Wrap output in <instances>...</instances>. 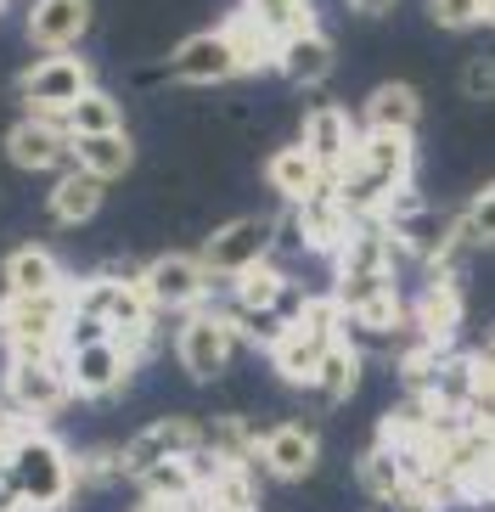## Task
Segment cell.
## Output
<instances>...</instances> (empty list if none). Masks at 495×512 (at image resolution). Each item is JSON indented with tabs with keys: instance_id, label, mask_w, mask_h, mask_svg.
<instances>
[{
	"instance_id": "cell-24",
	"label": "cell",
	"mask_w": 495,
	"mask_h": 512,
	"mask_svg": "<svg viewBox=\"0 0 495 512\" xmlns=\"http://www.w3.org/2000/svg\"><path fill=\"white\" fill-rule=\"evenodd\" d=\"M203 434H209L203 451H209L220 467H259L265 428H259L254 417H214V422H203Z\"/></svg>"
},
{
	"instance_id": "cell-14",
	"label": "cell",
	"mask_w": 495,
	"mask_h": 512,
	"mask_svg": "<svg viewBox=\"0 0 495 512\" xmlns=\"http://www.w3.org/2000/svg\"><path fill=\"white\" fill-rule=\"evenodd\" d=\"M360 136H366V130H360L355 119H349L344 107H332V102H321L310 113V119H304V136H299V147L310 152L315 164L327 169L332 175V186H338V175H344L349 164H355V152H360Z\"/></svg>"
},
{
	"instance_id": "cell-12",
	"label": "cell",
	"mask_w": 495,
	"mask_h": 512,
	"mask_svg": "<svg viewBox=\"0 0 495 512\" xmlns=\"http://www.w3.org/2000/svg\"><path fill=\"white\" fill-rule=\"evenodd\" d=\"M68 355V377H74V394L79 400H113V394L130 383L135 361L119 338H96V344H79V349H62Z\"/></svg>"
},
{
	"instance_id": "cell-16",
	"label": "cell",
	"mask_w": 495,
	"mask_h": 512,
	"mask_svg": "<svg viewBox=\"0 0 495 512\" xmlns=\"http://www.w3.org/2000/svg\"><path fill=\"white\" fill-rule=\"evenodd\" d=\"M90 17H96L90 0H34L29 6V46L40 57L79 51V40L90 34Z\"/></svg>"
},
{
	"instance_id": "cell-28",
	"label": "cell",
	"mask_w": 495,
	"mask_h": 512,
	"mask_svg": "<svg viewBox=\"0 0 495 512\" xmlns=\"http://www.w3.org/2000/svg\"><path fill=\"white\" fill-rule=\"evenodd\" d=\"M355 389H360V344H355V338H338V344L327 349V361H321L315 394H321L327 406H344Z\"/></svg>"
},
{
	"instance_id": "cell-20",
	"label": "cell",
	"mask_w": 495,
	"mask_h": 512,
	"mask_svg": "<svg viewBox=\"0 0 495 512\" xmlns=\"http://www.w3.org/2000/svg\"><path fill=\"white\" fill-rule=\"evenodd\" d=\"M338 68V46H332L327 29H304L293 34V40H282V51H276V74L287 79V85H321V79Z\"/></svg>"
},
{
	"instance_id": "cell-27",
	"label": "cell",
	"mask_w": 495,
	"mask_h": 512,
	"mask_svg": "<svg viewBox=\"0 0 495 512\" xmlns=\"http://www.w3.org/2000/svg\"><path fill=\"white\" fill-rule=\"evenodd\" d=\"M225 34H231V46H237V57H242V74H259V68H276V51H282V40L259 23L248 6H237V12L220 23Z\"/></svg>"
},
{
	"instance_id": "cell-21",
	"label": "cell",
	"mask_w": 495,
	"mask_h": 512,
	"mask_svg": "<svg viewBox=\"0 0 495 512\" xmlns=\"http://www.w3.org/2000/svg\"><path fill=\"white\" fill-rule=\"evenodd\" d=\"M422 119V96L417 85H405V79H389V85H377L360 107V130H383V136H411Z\"/></svg>"
},
{
	"instance_id": "cell-5",
	"label": "cell",
	"mask_w": 495,
	"mask_h": 512,
	"mask_svg": "<svg viewBox=\"0 0 495 512\" xmlns=\"http://www.w3.org/2000/svg\"><path fill=\"white\" fill-rule=\"evenodd\" d=\"M237 349H242V327L231 321V310H192V316H180L175 355L186 366V377L214 383L225 366L237 361Z\"/></svg>"
},
{
	"instance_id": "cell-40",
	"label": "cell",
	"mask_w": 495,
	"mask_h": 512,
	"mask_svg": "<svg viewBox=\"0 0 495 512\" xmlns=\"http://www.w3.org/2000/svg\"><path fill=\"white\" fill-rule=\"evenodd\" d=\"M0 6H6V0H0Z\"/></svg>"
},
{
	"instance_id": "cell-13",
	"label": "cell",
	"mask_w": 495,
	"mask_h": 512,
	"mask_svg": "<svg viewBox=\"0 0 495 512\" xmlns=\"http://www.w3.org/2000/svg\"><path fill=\"white\" fill-rule=\"evenodd\" d=\"M462 276L456 271H428V282H422V293L411 299V327H417V344H439L450 349V338H456V327H462Z\"/></svg>"
},
{
	"instance_id": "cell-9",
	"label": "cell",
	"mask_w": 495,
	"mask_h": 512,
	"mask_svg": "<svg viewBox=\"0 0 495 512\" xmlns=\"http://www.w3.org/2000/svg\"><path fill=\"white\" fill-rule=\"evenodd\" d=\"M203 445H209L203 422H192V417H158V422H147L141 434L124 439V473L141 479V473H152V467H164V462H180V456H203Z\"/></svg>"
},
{
	"instance_id": "cell-18",
	"label": "cell",
	"mask_w": 495,
	"mask_h": 512,
	"mask_svg": "<svg viewBox=\"0 0 495 512\" xmlns=\"http://www.w3.org/2000/svg\"><path fill=\"white\" fill-rule=\"evenodd\" d=\"M265 175H270V186H276V197H282V203H293V209H304V203H315V197L332 192V175L315 164L299 141H293V147H282V152H270Z\"/></svg>"
},
{
	"instance_id": "cell-8",
	"label": "cell",
	"mask_w": 495,
	"mask_h": 512,
	"mask_svg": "<svg viewBox=\"0 0 495 512\" xmlns=\"http://www.w3.org/2000/svg\"><path fill=\"white\" fill-rule=\"evenodd\" d=\"M270 242H276V220H270V214H248V220L220 226L197 254H203V265L214 271V282H237L242 271H254V265L270 259Z\"/></svg>"
},
{
	"instance_id": "cell-33",
	"label": "cell",
	"mask_w": 495,
	"mask_h": 512,
	"mask_svg": "<svg viewBox=\"0 0 495 512\" xmlns=\"http://www.w3.org/2000/svg\"><path fill=\"white\" fill-rule=\"evenodd\" d=\"M462 220H467V237L495 248V181L484 186V192H473V203L462 209Z\"/></svg>"
},
{
	"instance_id": "cell-6",
	"label": "cell",
	"mask_w": 495,
	"mask_h": 512,
	"mask_svg": "<svg viewBox=\"0 0 495 512\" xmlns=\"http://www.w3.org/2000/svg\"><path fill=\"white\" fill-rule=\"evenodd\" d=\"M141 287H147V299L158 316H192V310H203V299H209L214 287V271L203 265V254H158L141 271Z\"/></svg>"
},
{
	"instance_id": "cell-7",
	"label": "cell",
	"mask_w": 495,
	"mask_h": 512,
	"mask_svg": "<svg viewBox=\"0 0 495 512\" xmlns=\"http://www.w3.org/2000/svg\"><path fill=\"white\" fill-rule=\"evenodd\" d=\"M74 321L68 293H40V299H0V338L6 349H62Z\"/></svg>"
},
{
	"instance_id": "cell-11",
	"label": "cell",
	"mask_w": 495,
	"mask_h": 512,
	"mask_svg": "<svg viewBox=\"0 0 495 512\" xmlns=\"http://www.w3.org/2000/svg\"><path fill=\"white\" fill-rule=\"evenodd\" d=\"M6 158L23 175H51V169H74V136L62 119H17L6 130Z\"/></svg>"
},
{
	"instance_id": "cell-2",
	"label": "cell",
	"mask_w": 495,
	"mask_h": 512,
	"mask_svg": "<svg viewBox=\"0 0 495 512\" xmlns=\"http://www.w3.org/2000/svg\"><path fill=\"white\" fill-rule=\"evenodd\" d=\"M12 479H17V496L29 512H68L79 496V479H74V456L57 434H45L40 422H23L17 417V445H12Z\"/></svg>"
},
{
	"instance_id": "cell-19",
	"label": "cell",
	"mask_w": 495,
	"mask_h": 512,
	"mask_svg": "<svg viewBox=\"0 0 495 512\" xmlns=\"http://www.w3.org/2000/svg\"><path fill=\"white\" fill-rule=\"evenodd\" d=\"M0 276H6V299L68 293V276H62L57 254H51V248H40V242H23V248H12V254H6V265H0Z\"/></svg>"
},
{
	"instance_id": "cell-36",
	"label": "cell",
	"mask_w": 495,
	"mask_h": 512,
	"mask_svg": "<svg viewBox=\"0 0 495 512\" xmlns=\"http://www.w3.org/2000/svg\"><path fill=\"white\" fill-rule=\"evenodd\" d=\"M12 445H17V417L0 406V467L12 462Z\"/></svg>"
},
{
	"instance_id": "cell-25",
	"label": "cell",
	"mask_w": 495,
	"mask_h": 512,
	"mask_svg": "<svg viewBox=\"0 0 495 512\" xmlns=\"http://www.w3.org/2000/svg\"><path fill=\"white\" fill-rule=\"evenodd\" d=\"M293 214H299V237L310 242V248H321V254H332V259H338V248H344L349 231H355V214L338 203V192L315 197V203H304V209H293Z\"/></svg>"
},
{
	"instance_id": "cell-10",
	"label": "cell",
	"mask_w": 495,
	"mask_h": 512,
	"mask_svg": "<svg viewBox=\"0 0 495 512\" xmlns=\"http://www.w3.org/2000/svg\"><path fill=\"white\" fill-rule=\"evenodd\" d=\"M242 74V57L225 29H197L169 51V79L175 85H225Z\"/></svg>"
},
{
	"instance_id": "cell-26",
	"label": "cell",
	"mask_w": 495,
	"mask_h": 512,
	"mask_svg": "<svg viewBox=\"0 0 495 512\" xmlns=\"http://www.w3.org/2000/svg\"><path fill=\"white\" fill-rule=\"evenodd\" d=\"M135 164V141L130 130H119V136H74V169H85V175H96V181H124Z\"/></svg>"
},
{
	"instance_id": "cell-37",
	"label": "cell",
	"mask_w": 495,
	"mask_h": 512,
	"mask_svg": "<svg viewBox=\"0 0 495 512\" xmlns=\"http://www.w3.org/2000/svg\"><path fill=\"white\" fill-rule=\"evenodd\" d=\"M344 6H349V12H360V17H389L400 0H344Z\"/></svg>"
},
{
	"instance_id": "cell-15",
	"label": "cell",
	"mask_w": 495,
	"mask_h": 512,
	"mask_svg": "<svg viewBox=\"0 0 495 512\" xmlns=\"http://www.w3.org/2000/svg\"><path fill=\"white\" fill-rule=\"evenodd\" d=\"M315 462H321V434H315L310 422H276V428H265V445H259V467H265L270 479L282 484H299L315 473Z\"/></svg>"
},
{
	"instance_id": "cell-31",
	"label": "cell",
	"mask_w": 495,
	"mask_h": 512,
	"mask_svg": "<svg viewBox=\"0 0 495 512\" xmlns=\"http://www.w3.org/2000/svg\"><path fill=\"white\" fill-rule=\"evenodd\" d=\"M74 479H79V490H107V484L130 479L124 473V445H90V451H79Z\"/></svg>"
},
{
	"instance_id": "cell-35",
	"label": "cell",
	"mask_w": 495,
	"mask_h": 512,
	"mask_svg": "<svg viewBox=\"0 0 495 512\" xmlns=\"http://www.w3.org/2000/svg\"><path fill=\"white\" fill-rule=\"evenodd\" d=\"M473 366H479V383H490V389H495V332L473 349Z\"/></svg>"
},
{
	"instance_id": "cell-39",
	"label": "cell",
	"mask_w": 495,
	"mask_h": 512,
	"mask_svg": "<svg viewBox=\"0 0 495 512\" xmlns=\"http://www.w3.org/2000/svg\"><path fill=\"white\" fill-rule=\"evenodd\" d=\"M484 23H490V29H495V0H484Z\"/></svg>"
},
{
	"instance_id": "cell-30",
	"label": "cell",
	"mask_w": 495,
	"mask_h": 512,
	"mask_svg": "<svg viewBox=\"0 0 495 512\" xmlns=\"http://www.w3.org/2000/svg\"><path fill=\"white\" fill-rule=\"evenodd\" d=\"M68 136H119L124 130V107L113 102L107 91H90L79 107H68Z\"/></svg>"
},
{
	"instance_id": "cell-32",
	"label": "cell",
	"mask_w": 495,
	"mask_h": 512,
	"mask_svg": "<svg viewBox=\"0 0 495 512\" xmlns=\"http://www.w3.org/2000/svg\"><path fill=\"white\" fill-rule=\"evenodd\" d=\"M428 17H434L439 29H479L484 0H428Z\"/></svg>"
},
{
	"instance_id": "cell-29",
	"label": "cell",
	"mask_w": 495,
	"mask_h": 512,
	"mask_svg": "<svg viewBox=\"0 0 495 512\" xmlns=\"http://www.w3.org/2000/svg\"><path fill=\"white\" fill-rule=\"evenodd\" d=\"M242 6H248L276 40H293V34H304V29H321V23H315V0H242Z\"/></svg>"
},
{
	"instance_id": "cell-38",
	"label": "cell",
	"mask_w": 495,
	"mask_h": 512,
	"mask_svg": "<svg viewBox=\"0 0 495 512\" xmlns=\"http://www.w3.org/2000/svg\"><path fill=\"white\" fill-rule=\"evenodd\" d=\"M130 512H186V507H169V501H147V496H141Z\"/></svg>"
},
{
	"instance_id": "cell-23",
	"label": "cell",
	"mask_w": 495,
	"mask_h": 512,
	"mask_svg": "<svg viewBox=\"0 0 495 512\" xmlns=\"http://www.w3.org/2000/svg\"><path fill=\"white\" fill-rule=\"evenodd\" d=\"M102 197H107V181L85 175V169H62L57 181H51V197H45V209L57 226H85L102 214Z\"/></svg>"
},
{
	"instance_id": "cell-1",
	"label": "cell",
	"mask_w": 495,
	"mask_h": 512,
	"mask_svg": "<svg viewBox=\"0 0 495 512\" xmlns=\"http://www.w3.org/2000/svg\"><path fill=\"white\" fill-rule=\"evenodd\" d=\"M411 164H417V147H411V136H383V130H366L360 136V152L355 164L338 175V203H344L349 214H389V203L411 186Z\"/></svg>"
},
{
	"instance_id": "cell-3",
	"label": "cell",
	"mask_w": 495,
	"mask_h": 512,
	"mask_svg": "<svg viewBox=\"0 0 495 512\" xmlns=\"http://www.w3.org/2000/svg\"><path fill=\"white\" fill-rule=\"evenodd\" d=\"M6 411L23 422H51L68 400H74V377H68V355L62 349H12L6 355V377H0Z\"/></svg>"
},
{
	"instance_id": "cell-22",
	"label": "cell",
	"mask_w": 495,
	"mask_h": 512,
	"mask_svg": "<svg viewBox=\"0 0 495 512\" xmlns=\"http://www.w3.org/2000/svg\"><path fill=\"white\" fill-rule=\"evenodd\" d=\"M355 479H360V490L372 501H383L389 512H400L405 501H411V473L400 467V456L377 439V445H366L360 451V462H355Z\"/></svg>"
},
{
	"instance_id": "cell-34",
	"label": "cell",
	"mask_w": 495,
	"mask_h": 512,
	"mask_svg": "<svg viewBox=\"0 0 495 512\" xmlns=\"http://www.w3.org/2000/svg\"><path fill=\"white\" fill-rule=\"evenodd\" d=\"M462 96L495 102V57H467L462 62Z\"/></svg>"
},
{
	"instance_id": "cell-4",
	"label": "cell",
	"mask_w": 495,
	"mask_h": 512,
	"mask_svg": "<svg viewBox=\"0 0 495 512\" xmlns=\"http://www.w3.org/2000/svg\"><path fill=\"white\" fill-rule=\"evenodd\" d=\"M96 91V68H90L79 51H62V57H40L17 74V96L34 119H68V107H79Z\"/></svg>"
},
{
	"instance_id": "cell-17",
	"label": "cell",
	"mask_w": 495,
	"mask_h": 512,
	"mask_svg": "<svg viewBox=\"0 0 495 512\" xmlns=\"http://www.w3.org/2000/svg\"><path fill=\"white\" fill-rule=\"evenodd\" d=\"M338 338H321L310 321H293V327L276 332V344L265 349L270 355V372L282 377L287 389H315V377H321V361H327V349Z\"/></svg>"
}]
</instances>
